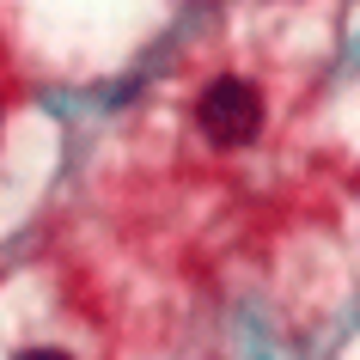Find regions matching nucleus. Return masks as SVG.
I'll use <instances>...</instances> for the list:
<instances>
[{"mask_svg": "<svg viewBox=\"0 0 360 360\" xmlns=\"http://www.w3.org/2000/svg\"><path fill=\"white\" fill-rule=\"evenodd\" d=\"M19 360H68V354H56V348H31V354H19Z\"/></svg>", "mask_w": 360, "mask_h": 360, "instance_id": "2", "label": "nucleus"}, {"mask_svg": "<svg viewBox=\"0 0 360 360\" xmlns=\"http://www.w3.org/2000/svg\"><path fill=\"white\" fill-rule=\"evenodd\" d=\"M257 129H263V98H257V86H245V79H214L208 92H202V134H208L214 147H245V141H257Z\"/></svg>", "mask_w": 360, "mask_h": 360, "instance_id": "1", "label": "nucleus"}]
</instances>
